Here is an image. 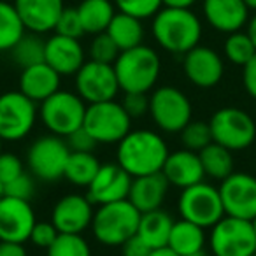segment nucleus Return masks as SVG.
<instances>
[{
    "label": "nucleus",
    "instance_id": "a878e982",
    "mask_svg": "<svg viewBox=\"0 0 256 256\" xmlns=\"http://www.w3.org/2000/svg\"><path fill=\"white\" fill-rule=\"evenodd\" d=\"M206 228L181 218V220L174 221V224H172L167 246L172 251L178 252L179 256H186L195 251H200V249H206Z\"/></svg>",
    "mask_w": 256,
    "mask_h": 256
},
{
    "label": "nucleus",
    "instance_id": "4468645a",
    "mask_svg": "<svg viewBox=\"0 0 256 256\" xmlns=\"http://www.w3.org/2000/svg\"><path fill=\"white\" fill-rule=\"evenodd\" d=\"M76 93L86 104L114 100L120 92L118 78L110 64L100 62H84L82 67L76 72Z\"/></svg>",
    "mask_w": 256,
    "mask_h": 256
},
{
    "label": "nucleus",
    "instance_id": "4c0bfd02",
    "mask_svg": "<svg viewBox=\"0 0 256 256\" xmlns=\"http://www.w3.org/2000/svg\"><path fill=\"white\" fill-rule=\"evenodd\" d=\"M54 32L65 37H72V39H81L84 36V28H82L78 8H64L56 22V26H54Z\"/></svg>",
    "mask_w": 256,
    "mask_h": 256
},
{
    "label": "nucleus",
    "instance_id": "864d4df0",
    "mask_svg": "<svg viewBox=\"0 0 256 256\" xmlns=\"http://www.w3.org/2000/svg\"><path fill=\"white\" fill-rule=\"evenodd\" d=\"M2 195H4V186H2V182H0V198H2Z\"/></svg>",
    "mask_w": 256,
    "mask_h": 256
},
{
    "label": "nucleus",
    "instance_id": "f3484780",
    "mask_svg": "<svg viewBox=\"0 0 256 256\" xmlns=\"http://www.w3.org/2000/svg\"><path fill=\"white\" fill-rule=\"evenodd\" d=\"M92 200L86 195L68 193L56 200L51 210V223L56 226L60 234H82L86 228L92 226L93 221Z\"/></svg>",
    "mask_w": 256,
    "mask_h": 256
},
{
    "label": "nucleus",
    "instance_id": "3c124183",
    "mask_svg": "<svg viewBox=\"0 0 256 256\" xmlns=\"http://www.w3.org/2000/svg\"><path fill=\"white\" fill-rule=\"evenodd\" d=\"M246 6H248L249 9H252V11H256V0H244Z\"/></svg>",
    "mask_w": 256,
    "mask_h": 256
},
{
    "label": "nucleus",
    "instance_id": "5701e85b",
    "mask_svg": "<svg viewBox=\"0 0 256 256\" xmlns=\"http://www.w3.org/2000/svg\"><path fill=\"white\" fill-rule=\"evenodd\" d=\"M60 84L62 76L54 68H51L46 62L23 68L20 76V92L36 104L50 98L53 93L60 90Z\"/></svg>",
    "mask_w": 256,
    "mask_h": 256
},
{
    "label": "nucleus",
    "instance_id": "473e14b6",
    "mask_svg": "<svg viewBox=\"0 0 256 256\" xmlns=\"http://www.w3.org/2000/svg\"><path fill=\"white\" fill-rule=\"evenodd\" d=\"M223 53L230 64L237 65V67H244L256 53V48L252 40L249 39L248 32H234L228 34L226 40L223 44Z\"/></svg>",
    "mask_w": 256,
    "mask_h": 256
},
{
    "label": "nucleus",
    "instance_id": "f03ea898",
    "mask_svg": "<svg viewBox=\"0 0 256 256\" xmlns=\"http://www.w3.org/2000/svg\"><path fill=\"white\" fill-rule=\"evenodd\" d=\"M154 40L172 54H186L200 44L202 22L192 9L162 8L151 25Z\"/></svg>",
    "mask_w": 256,
    "mask_h": 256
},
{
    "label": "nucleus",
    "instance_id": "c03bdc74",
    "mask_svg": "<svg viewBox=\"0 0 256 256\" xmlns=\"http://www.w3.org/2000/svg\"><path fill=\"white\" fill-rule=\"evenodd\" d=\"M242 84L251 98L256 100V53L248 64L242 67Z\"/></svg>",
    "mask_w": 256,
    "mask_h": 256
},
{
    "label": "nucleus",
    "instance_id": "20e7f679",
    "mask_svg": "<svg viewBox=\"0 0 256 256\" xmlns=\"http://www.w3.org/2000/svg\"><path fill=\"white\" fill-rule=\"evenodd\" d=\"M140 212L130 200H120L98 206L93 214L92 232L93 237L107 248L123 246L130 237L137 234Z\"/></svg>",
    "mask_w": 256,
    "mask_h": 256
},
{
    "label": "nucleus",
    "instance_id": "aec40b11",
    "mask_svg": "<svg viewBox=\"0 0 256 256\" xmlns=\"http://www.w3.org/2000/svg\"><path fill=\"white\" fill-rule=\"evenodd\" d=\"M249 11L244 0H204L202 12L216 32L234 34L248 25Z\"/></svg>",
    "mask_w": 256,
    "mask_h": 256
},
{
    "label": "nucleus",
    "instance_id": "b1692460",
    "mask_svg": "<svg viewBox=\"0 0 256 256\" xmlns=\"http://www.w3.org/2000/svg\"><path fill=\"white\" fill-rule=\"evenodd\" d=\"M168 181L162 172L150 176H140L132 179L128 200L134 204L140 214L150 212V210L160 209L164 206L168 193Z\"/></svg>",
    "mask_w": 256,
    "mask_h": 256
},
{
    "label": "nucleus",
    "instance_id": "cd10ccee",
    "mask_svg": "<svg viewBox=\"0 0 256 256\" xmlns=\"http://www.w3.org/2000/svg\"><path fill=\"white\" fill-rule=\"evenodd\" d=\"M84 34H102L107 30L110 20L116 14V6L110 0H82L78 6Z\"/></svg>",
    "mask_w": 256,
    "mask_h": 256
},
{
    "label": "nucleus",
    "instance_id": "0eeeda50",
    "mask_svg": "<svg viewBox=\"0 0 256 256\" xmlns=\"http://www.w3.org/2000/svg\"><path fill=\"white\" fill-rule=\"evenodd\" d=\"M150 118L162 132L179 134L193 118L192 100L176 86H160L150 95Z\"/></svg>",
    "mask_w": 256,
    "mask_h": 256
},
{
    "label": "nucleus",
    "instance_id": "dca6fc26",
    "mask_svg": "<svg viewBox=\"0 0 256 256\" xmlns=\"http://www.w3.org/2000/svg\"><path fill=\"white\" fill-rule=\"evenodd\" d=\"M184 76L196 88H214L224 76V62L216 50L209 46H195L182 54Z\"/></svg>",
    "mask_w": 256,
    "mask_h": 256
},
{
    "label": "nucleus",
    "instance_id": "c9c22d12",
    "mask_svg": "<svg viewBox=\"0 0 256 256\" xmlns=\"http://www.w3.org/2000/svg\"><path fill=\"white\" fill-rule=\"evenodd\" d=\"M114 6L120 12L139 20H148L153 18L164 8V2L162 0H114Z\"/></svg>",
    "mask_w": 256,
    "mask_h": 256
},
{
    "label": "nucleus",
    "instance_id": "79ce46f5",
    "mask_svg": "<svg viewBox=\"0 0 256 256\" xmlns=\"http://www.w3.org/2000/svg\"><path fill=\"white\" fill-rule=\"evenodd\" d=\"M23 172H25V165L18 154L4 153V151L0 153V182H2V186L16 179Z\"/></svg>",
    "mask_w": 256,
    "mask_h": 256
},
{
    "label": "nucleus",
    "instance_id": "1a4fd4ad",
    "mask_svg": "<svg viewBox=\"0 0 256 256\" xmlns=\"http://www.w3.org/2000/svg\"><path fill=\"white\" fill-rule=\"evenodd\" d=\"M178 210L182 220L192 221L202 228H212L224 216L220 190L206 181L181 190Z\"/></svg>",
    "mask_w": 256,
    "mask_h": 256
},
{
    "label": "nucleus",
    "instance_id": "13d9d810",
    "mask_svg": "<svg viewBox=\"0 0 256 256\" xmlns=\"http://www.w3.org/2000/svg\"><path fill=\"white\" fill-rule=\"evenodd\" d=\"M254 121H256V116H254Z\"/></svg>",
    "mask_w": 256,
    "mask_h": 256
},
{
    "label": "nucleus",
    "instance_id": "6e6d98bb",
    "mask_svg": "<svg viewBox=\"0 0 256 256\" xmlns=\"http://www.w3.org/2000/svg\"><path fill=\"white\" fill-rule=\"evenodd\" d=\"M0 153H2V139H0Z\"/></svg>",
    "mask_w": 256,
    "mask_h": 256
},
{
    "label": "nucleus",
    "instance_id": "f257e3e1",
    "mask_svg": "<svg viewBox=\"0 0 256 256\" xmlns=\"http://www.w3.org/2000/svg\"><path fill=\"white\" fill-rule=\"evenodd\" d=\"M168 154V146L160 134L139 128L130 130L118 142L116 164L132 178H140L162 172Z\"/></svg>",
    "mask_w": 256,
    "mask_h": 256
},
{
    "label": "nucleus",
    "instance_id": "a19ab883",
    "mask_svg": "<svg viewBox=\"0 0 256 256\" xmlns=\"http://www.w3.org/2000/svg\"><path fill=\"white\" fill-rule=\"evenodd\" d=\"M58 234H60V232L56 230V226H54L51 221H37V223L34 224L32 234H30V242H32L36 248L46 249L48 251V248L56 240Z\"/></svg>",
    "mask_w": 256,
    "mask_h": 256
},
{
    "label": "nucleus",
    "instance_id": "f704fd0d",
    "mask_svg": "<svg viewBox=\"0 0 256 256\" xmlns=\"http://www.w3.org/2000/svg\"><path fill=\"white\" fill-rule=\"evenodd\" d=\"M179 137H181V144L184 150L195 151V153H200L206 146H209L212 142V134H210V126L209 121H190L181 132H179Z\"/></svg>",
    "mask_w": 256,
    "mask_h": 256
},
{
    "label": "nucleus",
    "instance_id": "39448f33",
    "mask_svg": "<svg viewBox=\"0 0 256 256\" xmlns=\"http://www.w3.org/2000/svg\"><path fill=\"white\" fill-rule=\"evenodd\" d=\"M212 142L234 151H244L256 140V121L240 107L226 106L218 109L209 120Z\"/></svg>",
    "mask_w": 256,
    "mask_h": 256
},
{
    "label": "nucleus",
    "instance_id": "bb28decb",
    "mask_svg": "<svg viewBox=\"0 0 256 256\" xmlns=\"http://www.w3.org/2000/svg\"><path fill=\"white\" fill-rule=\"evenodd\" d=\"M106 34L114 40V44L120 48V51L132 50L136 46H140L144 40L142 20L118 11L114 14V18L110 20Z\"/></svg>",
    "mask_w": 256,
    "mask_h": 256
},
{
    "label": "nucleus",
    "instance_id": "f8f14e48",
    "mask_svg": "<svg viewBox=\"0 0 256 256\" xmlns=\"http://www.w3.org/2000/svg\"><path fill=\"white\" fill-rule=\"evenodd\" d=\"M212 256H251L256 252V234L252 223L224 214L209 235Z\"/></svg>",
    "mask_w": 256,
    "mask_h": 256
},
{
    "label": "nucleus",
    "instance_id": "72a5a7b5",
    "mask_svg": "<svg viewBox=\"0 0 256 256\" xmlns=\"http://www.w3.org/2000/svg\"><path fill=\"white\" fill-rule=\"evenodd\" d=\"M48 256H92V248L82 234H58L48 248Z\"/></svg>",
    "mask_w": 256,
    "mask_h": 256
},
{
    "label": "nucleus",
    "instance_id": "9b49d317",
    "mask_svg": "<svg viewBox=\"0 0 256 256\" xmlns=\"http://www.w3.org/2000/svg\"><path fill=\"white\" fill-rule=\"evenodd\" d=\"M70 156V148L64 137L42 136L30 144L26 151V167L34 178L53 182L64 178L65 165Z\"/></svg>",
    "mask_w": 256,
    "mask_h": 256
},
{
    "label": "nucleus",
    "instance_id": "e433bc0d",
    "mask_svg": "<svg viewBox=\"0 0 256 256\" xmlns=\"http://www.w3.org/2000/svg\"><path fill=\"white\" fill-rule=\"evenodd\" d=\"M120 48L114 44V40L106 32L93 36V40L90 44V60L112 65L116 58L120 56Z\"/></svg>",
    "mask_w": 256,
    "mask_h": 256
},
{
    "label": "nucleus",
    "instance_id": "ea45409f",
    "mask_svg": "<svg viewBox=\"0 0 256 256\" xmlns=\"http://www.w3.org/2000/svg\"><path fill=\"white\" fill-rule=\"evenodd\" d=\"M121 106L132 120L150 114V95L148 93H124Z\"/></svg>",
    "mask_w": 256,
    "mask_h": 256
},
{
    "label": "nucleus",
    "instance_id": "c756f323",
    "mask_svg": "<svg viewBox=\"0 0 256 256\" xmlns=\"http://www.w3.org/2000/svg\"><path fill=\"white\" fill-rule=\"evenodd\" d=\"M98 158L93 153H78V151H70V156L65 165L64 178L68 182L76 186H84L88 188L90 182L93 181V178L96 176L100 168Z\"/></svg>",
    "mask_w": 256,
    "mask_h": 256
},
{
    "label": "nucleus",
    "instance_id": "2f4dec72",
    "mask_svg": "<svg viewBox=\"0 0 256 256\" xmlns=\"http://www.w3.org/2000/svg\"><path fill=\"white\" fill-rule=\"evenodd\" d=\"M44 46H46V40L40 39L39 34L25 32V36L16 42V46L9 53H11L16 65H20L22 68H26V67H32V65L42 64Z\"/></svg>",
    "mask_w": 256,
    "mask_h": 256
},
{
    "label": "nucleus",
    "instance_id": "9d476101",
    "mask_svg": "<svg viewBox=\"0 0 256 256\" xmlns=\"http://www.w3.org/2000/svg\"><path fill=\"white\" fill-rule=\"evenodd\" d=\"M39 120V107L22 92L0 95V139L16 142L30 136Z\"/></svg>",
    "mask_w": 256,
    "mask_h": 256
},
{
    "label": "nucleus",
    "instance_id": "a211bd4d",
    "mask_svg": "<svg viewBox=\"0 0 256 256\" xmlns=\"http://www.w3.org/2000/svg\"><path fill=\"white\" fill-rule=\"evenodd\" d=\"M132 176L120 167L118 164H106L100 165L98 172L90 182L88 198L93 206H104V204L120 202L126 200L132 186Z\"/></svg>",
    "mask_w": 256,
    "mask_h": 256
},
{
    "label": "nucleus",
    "instance_id": "37998d69",
    "mask_svg": "<svg viewBox=\"0 0 256 256\" xmlns=\"http://www.w3.org/2000/svg\"><path fill=\"white\" fill-rule=\"evenodd\" d=\"M65 140H67L70 151H78V153H93V150L96 148V140L86 132L84 126L78 128L76 132L65 137Z\"/></svg>",
    "mask_w": 256,
    "mask_h": 256
},
{
    "label": "nucleus",
    "instance_id": "6ab92c4d",
    "mask_svg": "<svg viewBox=\"0 0 256 256\" xmlns=\"http://www.w3.org/2000/svg\"><path fill=\"white\" fill-rule=\"evenodd\" d=\"M44 62L60 76H76V72L86 62L84 48L79 39L54 34L46 40Z\"/></svg>",
    "mask_w": 256,
    "mask_h": 256
},
{
    "label": "nucleus",
    "instance_id": "49530a36",
    "mask_svg": "<svg viewBox=\"0 0 256 256\" xmlns=\"http://www.w3.org/2000/svg\"><path fill=\"white\" fill-rule=\"evenodd\" d=\"M0 256H28V252L23 244L0 240Z\"/></svg>",
    "mask_w": 256,
    "mask_h": 256
},
{
    "label": "nucleus",
    "instance_id": "4d7b16f0",
    "mask_svg": "<svg viewBox=\"0 0 256 256\" xmlns=\"http://www.w3.org/2000/svg\"><path fill=\"white\" fill-rule=\"evenodd\" d=\"M251 256H256V252H254V254H251Z\"/></svg>",
    "mask_w": 256,
    "mask_h": 256
},
{
    "label": "nucleus",
    "instance_id": "c85d7f7f",
    "mask_svg": "<svg viewBox=\"0 0 256 256\" xmlns=\"http://www.w3.org/2000/svg\"><path fill=\"white\" fill-rule=\"evenodd\" d=\"M200 162H202L206 178H210L214 181H223L234 172V154L230 150L220 146L216 142H210L198 153Z\"/></svg>",
    "mask_w": 256,
    "mask_h": 256
},
{
    "label": "nucleus",
    "instance_id": "7ed1b4c3",
    "mask_svg": "<svg viewBox=\"0 0 256 256\" xmlns=\"http://www.w3.org/2000/svg\"><path fill=\"white\" fill-rule=\"evenodd\" d=\"M112 67L121 92L150 93L160 78L162 60L153 48L140 44L132 50L121 51Z\"/></svg>",
    "mask_w": 256,
    "mask_h": 256
},
{
    "label": "nucleus",
    "instance_id": "393cba45",
    "mask_svg": "<svg viewBox=\"0 0 256 256\" xmlns=\"http://www.w3.org/2000/svg\"><path fill=\"white\" fill-rule=\"evenodd\" d=\"M172 224H174V220L170 218V214L162 209L142 212L140 214L139 228H137V235L151 249L165 248L168 244Z\"/></svg>",
    "mask_w": 256,
    "mask_h": 256
},
{
    "label": "nucleus",
    "instance_id": "7c9ffc66",
    "mask_svg": "<svg viewBox=\"0 0 256 256\" xmlns=\"http://www.w3.org/2000/svg\"><path fill=\"white\" fill-rule=\"evenodd\" d=\"M26 28L16 11L14 4L0 0V53L11 51L20 39L25 36Z\"/></svg>",
    "mask_w": 256,
    "mask_h": 256
},
{
    "label": "nucleus",
    "instance_id": "8fccbe9b",
    "mask_svg": "<svg viewBox=\"0 0 256 256\" xmlns=\"http://www.w3.org/2000/svg\"><path fill=\"white\" fill-rule=\"evenodd\" d=\"M148 256H179L176 251H172L168 246H165V248H158V249H153V251L150 252Z\"/></svg>",
    "mask_w": 256,
    "mask_h": 256
},
{
    "label": "nucleus",
    "instance_id": "2eb2a0df",
    "mask_svg": "<svg viewBox=\"0 0 256 256\" xmlns=\"http://www.w3.org/2000/svg\"><path fill=\"white\" fill-rule=\"evenodd\" d=\"M36 223V210L28 200L2 195L0 198V240L23 244L30 240V234Z\"/></svg>",
    "mask_w": 256,
    "mask_h": 256
},
{
    "label": "nucleus",
    "instance_id": "603ef678",
    "mask_svg": "<svg viewBox=\"0 0 256 256\" xmlns=\"http://www.w3.org/2000/svg\"><path fill=\"white\" fill-rule=\"evenodd\" d=\"M186 256H207V252H206V249H200V251H195V252H192V254H186Z\"/></svg>",
    "mask_w": 256,
    "mask_h": 256
},
{
    "label": "nucleus",
    "instance_id": "5fc2aeb1",
    "mask_svg": "<svg viewBox=\"0 0 256 256\" xmlns=\"http://www.w3.org/2000/svg\"><path fill=\"white\" fill-rule=\"evenodd\" d=\"M251 223H252V228H254V234H256V216H254V220H252Z\"/></svg>",
    "mask_w": 256,
    "mask_h": 256
},
{
    "label": "nucleus",
    "instance_id": "ddd939ff",
    "mask_svg": "<svg viewBox=\"0 0 256 256\" xmlns=\"http://www.w3.org/2000/svg\"><path fill=\"white\" fill-rule=\"evenodd\" d=\"M226 216L252 221L256 216V176L232 172L218 186Z\"/></svg>",
    "mask_w": 256,
    "mask_h": 256
},
{
    "label": "nucleus",
    "instance_id": "423d86ee",
    "mask_svg": "<svg viewBox=\"0 0 256 256\" xmlns=\"http://www.w3.org/2000/svg\"><path fill=\"white\" fill-rule=\"evenodd\" d=\"M86 107V102L78 93L58 90L50 98L40 102L39 120L48 128V132L65 139L82 126Z\"/></svg>",
    "mask_w": 256,
    "mask_h": 256
},
{
    "label": "nucleus",
    "instance_id": "09e8293b",
    "mask_svg": "<svg viewBox=\"0 0 256 256\" xmlns=\"http://www.w3.org/2000/svg\"><path fill=\"white\" fill-rule=\"evenodd\" d=\"M246 26H248V30H246V32H248L249 39L252 40V44H254V48H256V12L248 20V25H246Z\"/></svg>",
    "mask_w": 256,
    "mask_h": 256
},
{
    "label": "nucleus",
    "instance_id": "a18cd8bd",
    "mask_svg": "<svg viewBox=\"0 0 256 256\" xmlns=\"http://www.w3.org/2000/svg\"><path fill=\"white\" fill-rule=\"evenodd\" d=\"M153 249L139 237V235H134L130 237L123 246H121V254L123 256H148Z\"/></svg>",
    "mask_w": 256,
    "mask_h": 256
},
{
    "label": "nucleus",
    "instance_id": "412c9836",
    "mask_svg": "<svg viewBox=\"0 0 256 256\" xmlns=\"http://www.w3.org/2000/svg\"><path fill=\"white\" fill-rule=\"evenodd\" d=\"M12 4L25 28L39 36L54 30L65 8L64 0H14Z\"/></svg>",
    "mask_w": 256,
    "mask_h": 256
},
{
    "label": "nucleus",
    "instance_id": "6e6552de",
    "mask_svg": "<svg viewBox=\"0 0 256 256\" xmlns=\"http://www.w3.org/2000/svg\"><path fill=\"white\" fill-rule=\"evenodd\" d=\"M82 126L96 144H118L132 130V118L116 98L106 100L88 104Z\"/></svg>",
    "mask_w": 256,
    "mask_h": 256
},
{
    "label": "nucleus",
    "instance_id": "4be33fe9",
    "mask_svg": "<svg viewBox=\"0 0 256 256\" xmlns=\"http://www.w3.org/2000/svg\"><path fill=\"white\" fill-rule=\"evenodd\" d=\"M162 174L165 176L168 184L179 190H184L206 179V172H204L198 153L184 150V148L168 154L162 168Z\"/></svg>",
    "mask_w": 256,
    "mask_h": 256
},
{
    "label": "nucleus",
    "instance_id": "de8ad7c7",
    "mask_svg": "<svg viewBox=\"0 0 256 256\" xmlns=\"http://www.w3.org/2000/svg\"><path fill=\"white\" fill-rule=\"evenodd\" d=\"M164 8H176V9H192L196 4V0H162Z\"/></svg>",
    "mask_w": 256,
    "mask_h": 256
},
{
    "label": "nucleus",
    "instance_id": "58836bf2",
    "mask_svg": "<svg viewBox=\"0 0 256 256\" xmlns=\"http://www.w3.org/2000/svg\"><path fill=\"white\" fill-rule=\"evenodd\" d=\"M4 195L14 196V198L28 200L36 195V182H34V176L28 172H23L16 179L9 181L8 184H4Z\"/></svg>",
    "mask_w": 256,
    "mask_h": 256
}]
</instances>
